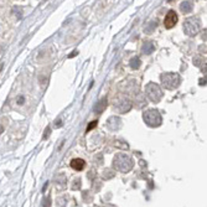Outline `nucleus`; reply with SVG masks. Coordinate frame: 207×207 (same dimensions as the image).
<instances>
[{
	"label": "nucleus",
	"mask_w": 207,
	"mask_h": 207,
	"mask_svg": "<svg viewBox=\"0 0 207 207\" xmlns=\"http://www.w3.org/2000/svg\"><path fill=\"white\" fill-rule=\"evenodd\" d=\"M161 79L166 84V87H169V84H172L171 88L176 87L178 84V82H180V78H178L177 73H166V74L161 76Z\"/></svg>",
	"instance_id": "obj_2"
},
{
	"label": "nucleus",
	"mask_w": 207,
	"mask_h": 207,
	"mask_svg": "<svg viewBox=\"0 0 207 207\" xmlns=\"http://www.w3.org/2000/svg\"><path fill=\"white\" fill-rule=\"evenodd\" d=\"M95 125H97V121H92V123H90V124L88 125V128H87V131H89L90 129H93V128H94Z\"/></svg>",
	"instance_id": "obj_5"
},
{
	"label": "nucleus",
	"mask_w": 207,
	"mask_h": 207,
	"mask_svg": "<svg viewBox=\"0 0 207 207\" xmlns=\"http://www.w3.org/2000/svg\"><path fill=\"white\" fill-rule=\"evenodd\" d=\"M84 165H86V162H84V160H82V159H73V160L71 161V166H72V169H74L76 171L83 170V169H84Z\"/></svg>",
	"instance_id": "obj_3"
},
{
	"label": "nucleus",
	"mask_w": 207,
	"mask_h": 207,
	"mask_svg": "<svg viewBox=\"0 0 207 207\" xmlns=\"http://www.w3.org/2000/svg\"><path fill=\"white\" fill-rule=\"evenodd\" d=\"M191 9H192L191 2H182V5H181V10H182L183 12H187V11H190Z\"/></svg>",
	"instance_id": "obj_4"
},
{
	"label": "nucleus",
	"mask_w": 207,
	"mask_h": 207,
	"mask_svg": "<svg viewBox=\"0 0 207 207\" xmlns=\"http://www.w3.org/2000/svg\"><path fill=\"white\" fill-rule=\"evenodd\" d=\"M177 20H178V16L175 12V10H170V11H167V14L164 19V26L166 29H172L177 24Z\"/></svg>",
	"instance_id": "obj_1"
}]
</instances>
